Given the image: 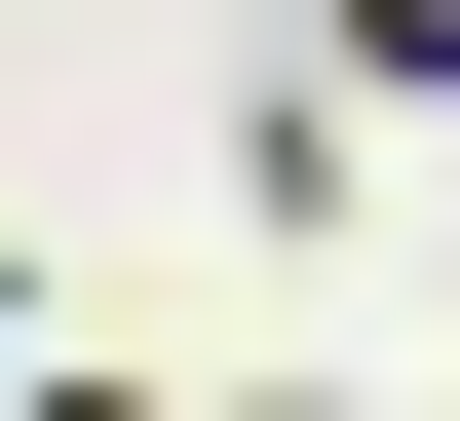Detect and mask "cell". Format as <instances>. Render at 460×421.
<instances>
[{
  "mask_svg": "<svg viewBox=\"0 0 460 421\" xmlns=\"http://www.w3.org/2000/svg\"><path fill=\"white\" fill-rule=\"evenodd\" d=\"M230 421H345V383H230Z\"/></svg>",
  "mask_w": 460,
  "mask_h": 421,
  "instance_id": "6da1fadb",
  "label": "cell"
}]
</instances>
